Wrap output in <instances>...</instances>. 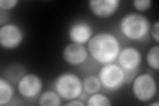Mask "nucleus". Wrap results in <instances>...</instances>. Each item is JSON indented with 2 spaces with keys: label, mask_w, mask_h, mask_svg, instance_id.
Returning <instances> with one entry per match:
<instances>
[{
  "label": "nucleus",
  "mask_w": 159,
  "mask_h": 106,
  "mask_svg": "<svg viewBox=\"0 0 159 106\" xmlns=\"http://www.w3.org/2000/svg\"><path fill=\"white\" fill-rule=\"evenodd\" d=\"M91 57L103 65L113 63L121 51V44L115 35L107 31L93 35L87 43Z\"/></svg>",
  "instance_id": "obj_1"
},
{
  "label": "nucleus",
  "mask_w": 159,
  "mask_h": 106,
  "mask_svg": "<svg viewBox=\"0 0 159 106\" xmlns=\"http://www.w3.org/2000/svg\"><path fill=\"white\" fill-rule=\"evenodd\" d=\"M151 24L146 16L138 13H129L120 20L119 28L126 39L133 41H142L150 32Z\"/></svg>",
  "instance_id": "obj_2"
},
{
  "label": "nucleus",
  "mask_w": 159,
  "mask_h": 106,
  "mask_svg": "<svg viewBox=\"0 0 159 106\" xmlns=\"http://www.w3.org/2000/svg\"><path fill=\"white\" fill-rule=\"evenodd\" d=\"M54 88L61 98L66 102L78 99L84 91L82 80L76 74L70 72L58 75L54 80Z\"/></svg>",
  "instance_id": "obj_3"
},
{
  "label": "nucleus",
  "mask_w": 159,
  "mask_h": 106,
  "mask_svg": "<svg viewBox=\"0 0 159 106\" xmlns=\"http://www.w3.org/2000/svg\"><path fill=\"white\" fill-rule=\"evenodd\" d=\"M98 78L102 87L109 92H116L126 82L127 74L120 66L111 63L103 66L99 71Z\"/></svg>",
  "instance_id": "obj_4"
},
{
  "label": "nucleus",
  "mask_w": 159,
  "mask_h": 106,
  "mask_svg": "<svg viewBox=\"0 0 159 106\" xmlns=\"http://www.w3.org/2000/svg\"><path fill=\"white\" fill-rule=\"evenodd\" d=\"M158 90L155 78L148 73H142L133 80L132 92L135 98L140 102H148L157 95Z\"/></svg>",
  "instance_id": "obj_5"
},
{
  "label": "nucleus",
  "mask_w": 159,
  "mask_h": 106,
  "mask_svg": "<svg viewBox=\"0 0 159 106\" xmlns=\"http://www.w3.org/2000/svg\"><path fill=\"white\" fill-rule=\"evenodd\" d=\"M43 88L41 78L34 74H25L17 84L18 93L26 99H33L41 94Z\"/></svg>",
  "instance_id": "obj_6"
},
{
  "label": "nucleus",
  "mask_w": 159,
  "mask_h": 106,
  "mask_svg": "<svg viewBox=\"0 0 159 106\" xmlns=\"http://www.w3.org/2000/svg\"><path fill=\"white\" fill-rule=\"evenodd\" d=\"M24 34L19 26L14 23H6L0 28V44L6 50H13L19 47Z\"/></svg>",
  "instance_id": "obj_7"
},
{
  "label": "nucleus",
  "mask_w": 159,
  "mask_h": 106,
  "mask_svg": "<svg viewBox=\"0 0 159 106\" xmlns=\"http://www.w3.org/2000/svg\"><path fill=\"white\" fill-rule=\"evenodd\" d=\"M118 65L127 73L135 71L142 62V54L135 47H127L121 50L117 57Z\"/></svg>",
  "instance_id": "obj_8"
},
{
  "label": "nucleus",
  "mask_w": 159,
  "mask_h": 106,
  "mask_svg": "<svg viewBox=\"0 0 159 106\" xmlns=\"http://www.w3.org/2000/svg\"><path fill=\"white\" fill-rule=\"evenodd\" d=\"M88 7L94 16L99 19L112 17L120 7V0H90Z\"/></svg>",
  "instance_id": "obj_9"
},
{
  "label": "nucleus",
  "mask_w": 159,
  "mask_h": 106,
  "mask_svg": "<svg viewBox=\"0 0 159 106\" xmlns=\"http://www.w3.org/2000/svg\"><path fill=\"white\" fill-rule=\"evenodd\" d=\"M89 53L84 44L71 43L64 47L62 58L68 64L79 66L85 62L88 58Z\"/></svg>",
  "instance_id": "obj_10"
},
{
  "label": "nucleus",
  "mask_w": 159,
  "mask_h": 106,
  "mask_svg": "<svg viewBox=\"0 0 159 106\" xmlns=\"http://www.w3.org/2000/svg\"><path fill=\"white\" fill-rule=\"evenodd\" d=\"M92 27L85 21L74 23L68 30V38L74 43L85 44L93 36Z\"/></svg>",
  "instance_id": "obj_11"
},
{
  "label": "nucleus",
  "mask_w": 159,
  "mask_h": 106,
  "mask_svg": "<svg viewBox=\"0 0 159 106\" xmlns=\"http://www.w3.org/2000/svg\"><path fill=\"white\" fill-rule=\"evenodd\" d=\"M14 90L11 83L5 78L0 77V105L9 104L13 99Z\"/></svg>",
  "instance_id": "obj_12"
},
{
  "label": "nucleus",
  "mask_w": 159,
  "mask_h": 106,
  "mask_svg": "<svg viewBox=\"0 0 159 106\" xmlns=\"http://www.w3.org/2000/svg\"><path fill=\"white\" fill-rule=\"evenodd\" d=\"M39 105L41 106H60L62 104V99L55 90H47L40 94Z\"/></svg>",
  "instance_id": "obj_13"
},
{
  "label": "nucleus",
  "mask_w": 159,
  "mask_h": 106,
  "mask_svg": "<svg viewBox=\"0 0 159 106\" xmlns=\"http://www.w3.org/2000/svg\"><path fill=\"white\" fill-rule=\"evenodd\" d=\"M83 90L88 95H92L99 92L101 90L102 84L98 76L89 75L82 80Z\"/></svg>",
  "instance_id": "obj_14"
},
{
  "label": "nucleus",
  "mask_w": 159,
  "mask_h": 106,
  "mask_svg": "<svg viewBox=\"0 0 159 106\" xmlns=\"http://www.w3.org/2000/svg\"><path fill=\"white\" fill-rule=\"evenodd\" d=\"M27 74L23 66L20 64H13L7 68L5 72V78L12 83H17L23 76Z\"/></svg>",
  "instance_id": "obj_15"
},
{
  "label": "nucleus",
  "mask_w": 159,
  "mask_h": 106,
  "mask_svg": "<svg viewBox=\"0 0 159 106\" xmlns=\"http://www.w3.org/2000/svg\"><path fill=\"white\" fill-rule=\"evenodd\" d=\"M146 62L151 69L156 71L159 70V46L158 44L148 50L146 55Z\"/></svg>",
  "instance_id": "obj_16"
},
{
  "label": "nucleus",
  "mask_w": 159,
  "mask_h": 106,
  "mask_svg": "<svg viewBox=\"0 0 159 106\" xmlns=\"http://www.w3.org/2000/svg\"><path fill=\"white\" fill-rule=\"evenodd\" d=\"M88 106H110L111 100L106 95L102 93H95L90 95L87 99Z\"/></svg>",
  "instance_id": "obj_17"
},
{
  "label": "nucleus",
  "mask_w": 159,
  "mask_h": 106,
  "mask_svg": "<svg viewBox=\"0 0 159 106\" xmlns=\"http://www.w3.org/2000/svg\"><path fill=\"white\" fill-rule=\"evenodd\" d=\"M132 3L134 8L140 12H146L152 6L151 0H134Z\"/></svg>",
  "instance_id": "obj_18"
},
{
  "label": "nucleus",
  "mask_w": 159,
  "mask_h": 106,
  "mask_svg": "<svg viewBox=\"0 0 159 106\" xmlns=\"http://www.w3.org/2000/svg\"><path fill=\"white\" fill-rule=\"evenodd\" d=\"M19 3V0H0V9L2 11H9L16 7Z\"/></svg>",
  "instance_id": "obj_19"
},
{
  "label": "nucleus",
  "mask_w": 159,
  "mask_h": 106,
  "mask_svg": "<svg viewBox=\"0 0 159 106\" xmlns=\"http://www.w3.org/2000/svg\"><path fill=\"white\" fill-rule=\"evenodd\" d=\"M151 36L157 44H158L159 43V21H157L155 23L152 24L151 27L150 32Z\"/></svg>",
  "instance_id": "obj_20"
},
{
  "label": "nucleus",
  "mask_w": 159,
  "mask_h": 106,
  "mask_svg": "<svg viewBox=\"0 0 159 106\" xmlns=\"http://www.w3.org/2000/svg\"><path fill=\"white\" fill-rule=\"evenodd\" d=\"M66 106H84L86 104L82 102V101L77 99L67 101V102L64 104Z\"/></svg>",
  "instance_id": "obj_21"
},
{
  "label": "nucleus",
  "mask_w": 159,
  "mask_h": 106,
  "mask_svg": "<svg viewBox=\"0 0 159 106\" xmlns=\"http://www.w3.org/2000/svg\"><path fill=\"white\" fill-rule=\"evenodd\" d=\"M150 106H159V103L158 102H152L150 104H149Z\"/></svg>",
  "instance_id": "obj_22"
}]
</instances>
